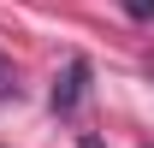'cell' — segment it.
<instances>
[{"label":"cell","mask_w":154,"mask_h":148,"mask_svg":"<svg viewBox=\"0 0 154 148\" xmlns=\"http://www.w3.org/2000/svg\"><path fill=\"white\" fill-rule=\"evenodd\" d=\"M0 101H18V71H12V59H0Z\"/></svg>","instance_id":"obj_2"},{"label":"cell","mask_w":154,"mask_h":148,"mask_svg":"<svg viewBox=\"0 0 154 148\" xmlns=\"http://www.w3.org/2000/svg\"><path fill=\"white\" fill-rule=\"evenodd\" d=\"M83 89H89V59H71V65L54 77V95H48L54 113H71L77 101H83Z\"/></svg>","instance_id":"obj_1"},{"label":"cell","mask_w":154,"mask_h":148,"mask_svg":"<svg viewBox=\"0 0 154 148\" xmlns=\"http://www.w3.org/2000/svg\"><path fill=\"white\" fill-rule=\"evenodd\" d=\"M125 12H131V18H142V24H148V18H154V0H125Z\"/></svg>","instance_id":"obj_3"}]
</instances>
